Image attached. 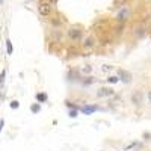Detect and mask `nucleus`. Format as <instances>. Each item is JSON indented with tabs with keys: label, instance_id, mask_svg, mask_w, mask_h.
<instances>
[{
	"label": "nucleus",
	"instance_id": "nucleus-17",
	"mask_svg": "<svg viewBox=\"0 0 151 151\" xmlns=\"http://www.w3.org/2000/svg\"><path fill=\"white\" fill-rule=\"evenodd\" d=\"M52 23L55 24V26H59V24L62 23V20H59V17H56V18H53V20H52Z\"/></svg>",
	"mask_w": 151,
	"mask_h": 151
},
{
	"label": "nucleus",
	"instance_id": "nucleus-16",
	"mask_svg": "<svg viewBox=\"0 0 151 151\" xmlns=\"http://www.w3.org/2000/svg\"><path fill=\"white\" fill-rule=\"evenodd\" d=\"M30 110H32L33 113H36V112H40V110H41V107H40V104H32Z\"/></svg>",
	"mask_w": 151,
	"mask_h": 151
},
{
	"label": "nucleus",
	"instance_id": "nucleus-13",
	"mask_svg": "<svg viewBox=\"0 0 151 151\" xmlns=\"http://www.w3.org/2000/svg\"><path fill=\"white\" fill-rule=\"evenodd\" d=\"M36 100H38L40 103H45V101H47V94H44V92L36 94Z\"/></svg>",
	"mask_w": 151,
	"mask_h": 151
},
{
	"label": "nucleus",
	"instance_id": "nucleus-1",
	"mask_svg": "<svg viewBox=\"0 0 151 151\" xmlns=\"http://www.w3.org/2000/svg\"><path fill=\"white\" fill-rule=\"evenodd\" d=\"M67 36L71 42H79V41L83 40V30L79 26H73L67 30Z\"/></svg>",
	"mask_w": 151,
	"mask_h": 151
},
{
	"label": "nucleus",
	"instance_id": "nucleus-4",
	"mask_svg": "<svg viewBox=\"0 0 151 151\" xmlns=\"http://www.w3.org/2000/svg\"><path fill=\"white\" fill-rule=\"evenodd\" d=\"M130 98H132V103L137 107H141L144 104V92L142 91H134Z\"/></svg>",
	"mask_w": 151,
	"mask_h": 151
},
{
	"label": "nucleus",
	"instance_id": "nucleus-10",
	"mask_svg": "<svg viewBox=\"0 0 151 151\" xmlns=\"http://www.w3.org/2000/svg\"><path fill=\"white\" fill-rule=\"evenodd\" d=\"M113 70H115V67L110 65V64H103L101 67H100V71L104 73V74H109V73H112Z\"/></svg>",
	"mask_w": 151,
	"mask_h": 151
},
{
	"label": "nucleus",
	"instance_id": "nucleus-15",
	"mask_svg": "<svg viewBox=\"0 0 151 151\" xmlns=\"http://www.w3.org/2000/svg\"><path fill=\"white\" fill-rule=\"evenodd\" d=\"M94 83V77H85L83 85H92Z\"/></svg>",
	"mask_w": 151,
	"mask_h": 151
},
{
	"label": "nucleus",
	"instance_id": "nucleus-14",
	"mask_svg": "<svg viewBox=\"0 0 151 151\" xmlns=\"http://www.w3.org/2000/svg\"><path fill=\"white\" fill-rule=\"evenodd\" d=\"M6 52H8V55H12V42L9 40L6 41Z\"/></svg>",
	"mask_w": 151,
	"mask_h": 151
},
{
	"label": "nucleus",
	"instance_id": "nucleus-23",
	"mask_svg": "<svg viewBox=\"0 0 151 151\" xmlns=\"http://www.w3.org/2000/svg\"><path fill=\"white\" fill-rule=\"evenodd\" d=\"M56 2H58V0H48V3H52V5H53V3H56Z\"/></svg>",
	"mask_w": 151,
	"mask_h": 151
},
{
	"label": "nucleus",
	"instance_id": "nucleus-8",
	"mask_svg": "<svg viewBox=\"0 0 151 151\" xmlns=\"http://www.w3.org/2000/svg\"><path fill=\"white\" fill-rule=\"evenodd\" d=\"M133 35H134L136 40H141V38H144L147 35V27L144 26V24H137V26H134Z\"/></svg>",
	"mask_w": 151,
	"mask_h": 151
},
{
	"label": "nucleus",
	"instance_id": "nucleus-6",
	"mask_svg": "<svg viewBox=\"0 0 151 151\" xmlns=\"http://www.w3.org/2000/svg\"><path fill=\"white\" fill-rule=\"evenodd\" d=\"M118 77H119V82H122L125 85H130L133 80V76L125 70H118Z\"/></svg>",
	"mask_w": 151,
	"mask_h": 151
},
{
	"label": "nucleus",
	"instance_id": "nucleus-2",
	"mask_svg": "<svg viewBox=\"0 0 151 151\" xmlns=\"http://www.w3.org/2000/svg\"><path fill=\"white\" fill-rule=\"evenodd\" d=\"M97 45V41H95V38L92 35L89 36H86L82 40V48H83V52H92V50L95 48Z\"/></svg>",
	"mask_w": 151,
	"mask_h": 151
},
{
	"label": "nucleus",
	"instance_id": "nucleus-7",
	"mask_svg": "<svg viewBox=\"0 0 151 151\" xmlns=\"http://www.w3.org/2000/svg\"><path fill=\"white\" fill-rule=\"evenodd\" d=\"M130 15H132V12H130V9L127 8V6H122L121 8V11L118 12V15H116V18H118V21H127L129 18H130Z\"/></svg>",
	"mask_w": 151,
	"mask_h": 151
},
{
	"label": "nucleus",
	"instance_id": "nucleus-9",
	"mask_svg": "<svg viewBox=\"0 0 151 151\" xmlns=\"http://www.w3.org/2000/svg\"><path fill=\"white\" fill-rule=\"evenodd\" d=\"M83 113H86V115H91V113H94L98 107L97 106H82V107H79Z\"/></svg>",
	"mask_w": 151,
	"mask_h": 151
},
{
	"label": "nucleus",
	"instance_id": "nucleus-3",
	"mask_svg": "<svg viewBox=\"0 0 151 151\" xmlns=\"http://www.w3.org/2000/svg\"><path fill=\"white\" fill-rule=\"evenodd\" d=\"M52 3H48V2H42L38 5V12H40V15L42 17H48L50 14H52Z\"/></svg>",
	"mask_w": 151,
	"mask_h": 151
},
{
	"label": "nucleus",
	"instance_id": "nucleus-20",
	"mask_svg": "<svg viewBox=\"0 0 151 151\" xmlns=\"http://www.w3.org/2000/svg\"><path fill=\"white\" fill-rule=\"evenodd\" d=\"M5 74H6L5 71L0 73V85H2V83H3V80H5Z\"/></svg>",
	"mask_w": 151,
	"mask_h": 151
},
{
	"label": "nucleus",
	"instance_id": "nucleus-22",
	"mask_svg": "<svg viewBox=\"0 0 151 151\" xmlns=\"http://www.w3.org/2000/svg\"><path fill=\"white\" fill-rule=\"evenodd\" d=\"M3 124H5V122H3V119H2V121H0V130H2V127H3Z\"/></svg>",
	"mask_w": 151,
	"mask_h": 151
},
{
	"label": "nucleus",
	"instance_id": "nucleus-5",
	"mask_svg": "<svg viewBox=\"0 0 151 151\" xmlns=\"http://www.w3.org/2000/svg\"><path fill=\"white\" fill-rule=\"evenodd\" d=\"M115 95V91L112 88H107V86H103L97 91V97L98 98H109V97H113Z\"/></svg>",
	"mask_w": 151,
	"mask_h": 151
},
{
	"label": "nucleus",
	"instance_id": "nucleus-19",
	"mask_svg": "<svg viewBox=\"0 0 151 151\" xmlns=\"http://www.w3.org/2000/svg\"><path fill=\"white\" fill-rule=\"evenodd\" d=\"M70 116H71V118H76V116H77V109L70 110Z\"/></svg>",
	"mask_w": 151,
	"mask_h": 151
},
{
	"label": "nucleus",
	"instance_id": "nucleus-21",
	"mask_svg": "<svg viewBox=\"0 0 151 151\" xmlns=\"http://www.w3.org/2000/svg\"><path fill=\"white\" fill-rule=\"evenodd\" d=\"M147 100H148V103L151 104V89L148 91V94H147Z\"/></svg>",
	"mask_w": 151,
	"mask_h": 151
},
{
	"label": "nucleus",
	"instance_id": "nucleus-11",
	"mask_svg": "<svg viewBox=\"0 0 151 151\" xmlns=\"http://www.w3.org/2000/svg\"><path fill=\"white\" fill-rule=\"evenodd\" d=\"M92 71H94V67H92V65H83V67L80 68V73H82V74H85V76L91 74Z\"/></svg>",
	"mask_w": 151,
	"mask_h": 151
},
{
	"label": "nucleus",
	"instance_id": "nucleus-18",
	"mask_svg": "<svg viewBox=\"0 0 151 151\" xmlns=\"http://www.w3.org/2000/svg\"><path fill=\"white\" fill-rule=\"evenodd\" d=\"M18 106H20V104H18L17 100H14V101L11 103V107H12V109H18Z\"/></svg>",
	"mask_w": 151,
	"mask_h": 151
},
{
	"label": "nucleus",
	"instance_id": "nucleus-12",
	"mask_svg": "<svg viewBox=\"0 0 151 151\" xmlns=\"http://www.w3.org/2000/svg\"><path fill=\"white\" fill-rule=\"evenodd\" d=\"M107 82H109V83H112V85H115V83H118V82H119V77H118V74H116V76H113V74H110L109 77H107Z\"/></svg>",
	"mask_w": 151,
	"mask_h": 151
}]
</instances>
